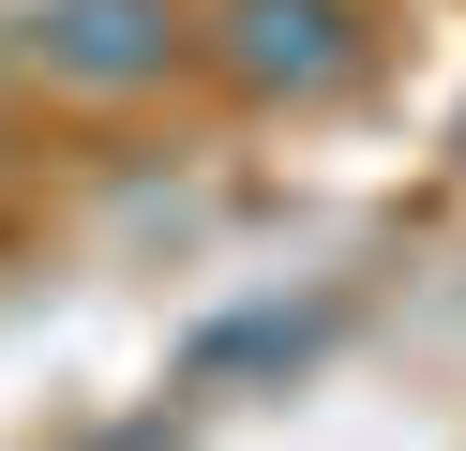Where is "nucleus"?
Segmentation results:
<instances>
[{
	"label": "nucleus",
	"instance_id": "f257e3e1",
	"mask_svg": "<svg viewBox=\"0 0 466 451\" xmlns=\"http://www.w3.org/2000/svg\"><path fill=\"white\" fill-rule=\"evenodd\" d=\"M241 60L286 76V90H316V76H346V15L331 0H241Z\"/></svg>",
	"mask_w": 466,
	"mask_h": 451
}]
</instances>
